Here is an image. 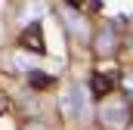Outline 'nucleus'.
<instances>
[{"instance_id":"nucleus-9","label":"nucleus","mask_w":133,"mask_h":130,"mask_svg":"<svg viewBox=\"0 0 133 130\" xmlns=\"http://www.w3.org/2000/svg\"><path fill=\"white\" fill-rule=\"evenodd\" d=\"M68 3H71V6H81V3H84V0H68Z\"/></svg>"},{"instance_id":"nucleus-1","label":"nucleus","mask_w":133,"mask_h":130,"mask_svg":"<svg viewBox=\"0 0 133 130\" xmlns=\"http://www.w3.org/2000/svg\"><path fill=\"white\" fill-rule=\"evenodd\" d=\"M127 118H130V112H127V102L124 99H108L99 108V121L105 127H124Z\"/></svg>"},{"instance_id":"nucleus-3","label":"nucleus","mask_w":133,"mask_h":130,"mask_svg":"<svg viewBox=\"0 0 133 130\" xmlns=\"http://www.w3.org/2000/svg\"><path fill=\"white\" fill-rule=\"evenodd\" d=\"M118 50V37H115V28H102L96 34V53L99 56H111Z\"/></svg>"},{"instance_id":"nucleus-7","label":"nucleus","mask_w":133,"mask_h":130,"mask_svg":"<svg viewBox=\"0 0 133 130\" xmlns=\"http://www.w3.org/2000/svg\"><path fill=\"white\" fill-rule=\"evenodd\" d=\"M40 12H43V3H40V0H34V3H28V6H25V16H22V19H28V22H37V19H40Z\"/></svg>"},{"instance_id":"nucleus-8","label":"nucleus","mask_w":133,"mask_h":130,"mask_svg":"<svg viewBox=\"0 0 133 130\" xmlns=\"http://www.w3.org/2000/svg\"><path fill=\"white\" fill-rule=\"evenodd\" d=\"M124 87H127V96L133 99V74H127V77H124Z\"/></svg>"},{"instance_id":"nucleus-6","label":"nucleus","mask_w":133,"mask_h":130,"mask_svg":"<svg viewBox=\"0 0 133 130\" xmlns=\"http://www.w3.org/2000/svg\"><path fill=\"white\" fill-rule=\"evenodd\" d=\"M28 81H31V87H34V90L53 87V77H50V74H40V71H31V77H28Z\"/></svg>"},{"instance_id":"nucleus-4","label":"nucleus","mask_w":133,"mask_h":130,"mask_svg":"<svg viewBox=\"0 0 133 130\" xmlns=\"http://www.w3.org/2000/svg\"><path fill=\"white\" fill-rule=\"evenodd\" d=\"M90 93H93V96H108V93H111V77H108V74H102V71H96V74H93V77H90Z\"/></svg>"},{"instance_id":"nucleus-2","label":"nucleus","mask_w":133,"mask_h":130,"mask_svg":"<svg viewBox=\"0 0 133 130\" xmlns=\"http://www.w3.org/2000/svg\"><path fill=\"white\" fill-rule=\"evenodd\" d=\"M19 43H22V50H34L37 56H43V53H46V43H43V31H40V25H37V22H34V25H28V28L22 31Z\"/></svg>"},{"instance_id":"nucleus-5","label":"nucleus","mask_w":133,"mask_h":130,"mask_svg":"<svg viewBox=\"0 0 133 130\" xmlns=\"http://www.w3.org/2000/svg\"><path fill=\"white\" fill-rule=\"evenodd\" d=\"M65 22H68V28H71V31L77 34V37H84V34H87V22H84V19H81L77 12H71V16H65Z\"/></svg>"}]
</instances>
